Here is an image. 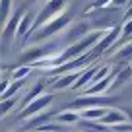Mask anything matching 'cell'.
Here are the masks:
<instances>
[{
	"label": "cell",
	"instance_id": "52a82bcc",
	"mask_svg": "<svg viewBox=\"0 0 132 132\" xmlns=\"http://www.w3.org/2000/svg\"><path fill=\"white\" fill-rule=\"evenodd\" d=\"M86 70H87V68H86ZM86 70H76V72H70V74L60 76V78H51V80H47L45 84L53 86V89H66V87L74 86V84L80 80V76H82Z\"/></svg>",
	"mask_w": 132,
	"mask_h": 132
},
{
	"label": "cell",
	"instance_id": "5b68a950",
	"mask_svg": "<svg viewBox=\"0 0 132 132\" xmlns=\"http://www.w3.org/2000/svg\"><path fill=\"white\" fill-rule=\"evenodd\" d=\"M120 33H122V25H113V27H109V29H107V33H105V37L97 43V47H95L93 51H89V58H91V62H95V60H97V58L101 56V54H103L107 49H111V47L115 45L117 41H119Z\"/></svg>",
	"mask_w": 132,
	"mask_h": 132
},
{
	"label": "cell",
	"instance_id": "7c38bea8",
	"mask_svg": "<svg viewBox=\"0 0 132 132\" xmlns=\"http://www.w3.org/2000/svg\"><path fill=\"white\" fill-rule=\"evenodd\" d=\"M109 109L107 107H93V109H87V111H82L80 113V119L82 120H89V122H95V120H101L105 115H107Z\"/></svg>",
	"mask_w": 132,
	"mask_h": 132
},
{
	"label": "cell",
	"instance_id": "ba28073f",
	"mask_svg": "<svg viewBox=\"0 0 132 132\" xmlns=\"http://www.w3.org/2000/svg\"><path fill=\"white\" fill-rule=\"evenodd\" d=\"M130 60H132V41L124 43V45L120 47L119 51H115L113 56H111V62H117V70L126 68Z\"/></svg>",
	"mask_w": 132,
	"mask_h": 132
},
{
	"label": "cell",
	"instance_id": "277c9868",
	"mask_svg": "<svg viewBox=\"0 0 132 132\" xmlns=\"http://www.w3.org/2000/svg\"><path fill=\"white\" fill-rule=\"evenodd\" d=\"M23 16H25L23 10H18V12L10 18V21L6 23V27L2 29V33H0V47H2V51H4V53L12 47V43L16 41L18 27H20V21H21V18H23Z\"/></svg>",
	"mask_w": 132,
	"mask_h": 132
},
{
	"label": "cell",
	"instance_id": "cb8c5ba5",
	"mask_svg": "<svg viewBox=\"0 0 132 132\" xmlns=\"http://www.w3.org/2000/svg\"><path fill=\"white\" fill-rule=\"evenodd\" d=\"M130 6H132V0H130Z\"/></svg>",
	"mask_w": 132,
	"mask_h": 132
},
{
	"label": "cell",
	"instance_id": "e0dca14e",
	"mask_svg": "<svg viewBox=\"0 0 132 132\" xmlns=\"http://www.w3.org/2000/svg\"><path fill=\"white\" fill-rule=\"evenodd\" d=\"M31 68H33V66H25V64L14 68V72H12V82H21V80H25V76H29V72H31Z\"/></svg>",
	"mask_w": 132,
	"mask_h": 132
},
{
	"label": "cell",
	"instance_id": "5bb4252c",
	"mask_svg": "<svg viewBox=\"0 0 132 132\" xmlns=\"http://www.w3.org/2000/svg\"><path fill=\"white\" fill-rule=\"evenodd\" d=\"M45 86H47L45 80H41V82H39L37 86L33 87L31 91H27V93H25V97H23V101H21V103H23V107H25V105H29L31 101H35L37 97H41V95H43V89H45ZM23 107H21V109H23Z\"/></svg>",
	"mask_w": 132,
	"mask_h": 132
},
{
	"label": "cell",
	"instance_id": "44dd1931",
	"mask_svg": "<svg viewBox=\"0 0 132 132\" xmlns=\"http://www.w3.org/2000/svg\"><path fill=\"white\" fill-rule=\"evenodd\" d=\"M8 86H10V80H0V97H2V95L6 93Z\"/></svg>",
	"mask_w": 132,
	"mask_h": 132
},
{
	"label": "cell",
	"instance_id": "2e32d148",
	"mask_svg": "<svg viewBox=\"0 0 132 132\" xmlns=\"http://www.w3.org/2000/svg\"><path fill=\"white\" fill-rule=\"evenodd\" d=\"M18 103H20V95H16V97H12V99H6V101H0V119H4Z\"/></svg>",
	"mask_w": 132,
	"mask_h": 132
},
{
	"label": "cell",
	"instance_id": "8fae6325",
	"mask_svg": "<svg viewBox=\"0 0 132 132\" xmlns=\"http://www.w3.org/2000/svg\"><path fill=\"white\" fill-rule=\"evenodd\" d=\"M54 117V113H51V111H47V113H39L37 117H33V119H29V120H25V124H23V130H29V128H41V126H45L47 124V120L49 119H53Z\"/></svg>",
	"mask_w": 132,
	"mask_h": 132
},
{
	"label": "cell",
	"instance_id": "8992f818",
	"mask_svg": "<svg viewBox=\"0 0 132 132\" xmlns=\"http://www.w3.org/2000/svg\"><path fill=\"white\" fill-rule=\"evenodd\" d=\"M53 103V93H43L41 97H37L35 101H31L29 105H25L21 109V113L18 115V120H29L33 117H37L43 109H47L49 105Z\"/></svg>",
	"mask_w": 132,
	"mask_h": 132
},
{
	"label": "cell",
	"instance_id": "30bf717a",
	"mask_svg": "<svg viewBox=\"0 0 132 132\" xmlns=\"http://www.w3.org/2000/svg\"><path fill=\"white\" fill-rule=\"evenodd\" d=\"M97 70H99V66H95V64H91V68H87L86 72H84L82 76H80V80L72 86V89H86L87 86H91V82H93V76L97 74Z\"/></svg>",
	"mask_w": 132,
	"mask_h": 132
},
{
	"label": "cell",
	"instance_id": "3957f363",
	"mask_svg": "<svg viewBox=\"0 0 132 132\" xmlns=\"http://www.w3.org/2000/svg\"><path fill=\"white\" fill-rule=\"evenodd\" d=\"M115 99L113 97H99V95H84V97H78L74 99L72 103L66 105V109L68 111H87V109H93V107H107V105H111Z\"/></svg>",
	"mask_w": 132,
	"mask_h": 132
},
{
	"label": "cell",
	"instance_id": "d4e9b609",
	"mask_svg": "<svg viewBox=\"0 0 132 132\" xmlns=\"http://www.w3.org/2000/svg\"><path fill=\"white\" fill-rule=\"evenodd\" d=\"M130 41H132V37H130Z\"/></svg>",
	"mask_w": 132,
	"mask_h": 132
},
{
	"label": "cell",
	"instance_id": "9a60e30c",
	"mask_svg": "<svg viewBox=\"0 0 132 132\" xmlns=\"http://www.w3.org/2000/svg\"><path fill=\"white\" fill-rule=\"evenodd\" d=\"M56 120L60 124H76L80 120V113H74V111H62L56 115Z\"/></svg>",
	"mask_w": 132,
	"mask_h": 132
},
{
	"label": "cell",
	"instance_id": "d6986e66",
	"mask_svg": "<svg viewBox=\"0 0 132 132\" xmlns=\"http://www.w3.org/2000/svg\"><path fill=\"white\" fill-rule=\"evenodd\" d=\"M109 4H113V0H95V2H93V4H91L87 10H86V12H93V10H103V8H107Z\"/></svg>",
	"mask_w": 132,
	"mask_h": 132
},
{
	"label": "cell",
	"instance_id": "603a6c76",
	"mask_svg": "<svg viewBox=\"0 0 132 132\" xmlns=\"http://www.w3.org/2000/svg\"><path fill=\"white\" fill-rule=\"evenodd\" d=\"M29 2H31V4H33V2H37V0H29Z\"/></svg>",
	"mask_w": 132,
	"mask_h": 132
},
{
	"label": "cell",
	"instance_id": "7a4b0ae2",
	"mask_svg": "<svg viewBox=\"0 0 132 132\" xmlns=\"http://www.w3.org/2000/svg\"><path fill=\"white\" fill-rule=\"evenodd\" d=\"M70 21H72V20H70V12H68V10H64L58 18H54L53 21H49V23L43 25L41 29H37V31L29 37V41H31V43H37V45H39V43H47L51 37H54L56 33H60L62 29L68 27V25H70ZM29 41H27V43H29Z\"/></svg>",
	"mask_w": 132,
	"mask_h": 132
},
{
	"label": "cell",
	"instance_id": "ffe728a7",
	"mask_svg": "<svg viewBox=\"0 0 132 132\" xmlns=\"http://www.w3.org/2000/svg\"><path fill=\"white\" fill-rule=\"evenodd\" d=\"M113 8H128V6H130V0H113Z\"/></svg>",
	"mask_w": 132,
	"mask_h": 132
},
{
	"label": "cell",
	"instance_id": "6da1fadb",
	"mask_svg": "<svg viewBox=\"0 0 132 132\" xmlns=\"http://www.w3.org/2000/svg\"><path fill=\"white\" fill-rule=\"evenodd\" d=\"M66 49L64 41L62 39H56V41H47V43H39L35 45L33 49H27L21 53V64L25 66H33V64H39L43 60H49V58L60 54L62 51Z\"/></svg>",
	"mask_w": 132,
	"mask_h": 132
},
{
	"label": "cell",
	"instance_id": "9c48e42d",
	"mask_svg": "<svg viewBox=\"0 0 132 132\" xmlns=\"http://www.w3.org/2000/svg\"><path fill=\"white\" fill-rule=\"evenodd\" d=\"M122 122H128V119L122 113V109H109L107 115L99 120V124H103V126H107V128L115 126V124H122Z\"/></svg>",
	"mask_w": 132,
	"mask_h": 132
},
{
	"label": "cell",
	"instance_id": "7402d4cb",
	"mask_svg": "<svg viewBox=\"0 0 132 132\" xmlns=\"http://www.w3.org/2000/svg\"><path fill=\"white\" fill-rule=\"evenodd\" d=\"M122 113H124V115H126L128 122L132 124V107H124V109H122Z\"/></svg>",
	"mask_w": 132,
	"mask_h": 132
},
{
	"label": "cell",
	"instance_id": "ac0fdd59",
	"mask_svg": "<svg viewBox=\"0 0 132 132\" xmlns=\"http://www.w3.org/2000/svg\"><path fill=\"white\" fill-rule=\"evenodd\" d=\"M130 78H132V66H126V68L117 72V78H115V84H113V86H122V84H126Z\"/></svg>",
	"mask_w": 132,
	"mask_h": 132
},
{
	"label": "cell",
	"instance_id": "4fadbf2b",
	"mask_svg": "<svg viewBox=\"0 0 132 132\" xmlns=\"http://www.w3.org/2000/svg\"><path fill=\"white\" fill-rule=\"evenodd\" d=\"M10 12H12V0H0V33L10 21Z\"/></svg>",
	"mask_w": 132,
	"mask_h": 132
}]
</instances>
